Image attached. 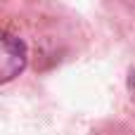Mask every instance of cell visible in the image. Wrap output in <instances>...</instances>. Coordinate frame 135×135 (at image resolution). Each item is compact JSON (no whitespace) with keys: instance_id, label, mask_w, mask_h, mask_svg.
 I'll use <instances>...</instances> for the list:
<instances>
[{"instance_id":"1","label":"cell","mask_w":135,"mask_h":135,"mask_svg":"<svg viewBox=\"0 0 135 135\" xmlns=\"http://www.w3.org/2000/svg\"><path fill=\"white\" fill-rule=\"evenodd\" d=\"M26 66V45L19 36L2 31L0 38V81L7 83Z\"/></svg>"}]
</instances>
